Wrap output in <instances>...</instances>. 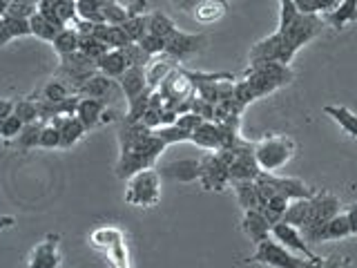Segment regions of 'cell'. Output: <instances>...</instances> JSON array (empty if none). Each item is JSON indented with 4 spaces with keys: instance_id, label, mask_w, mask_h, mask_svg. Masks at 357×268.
<instances>
[{
    "instance_id": "cell-1",
    "label": "cell",
    "mask_w": 357,
    "mask_h": 268,
    "mask_svg": "<svg viewBox=\"0 0 357 268\" xmlns=\"http://www.w3.org/2000/svg\"><path fill=\"white\" fill-rule=\"evenodd\" d=\"M324 27L321 16H308L295 9L293 3H279V25L271 36L261 38L250 47L252 61H275L290 65L297 52L308 45Z\"/></svg>"
},
{
    "instance_id": "cell-2",
    "label": "cell",
    "mask_w": 357,
    "mask_h": 268,
    "mask_svg": "<svg viewBox=\"0 0 357 268\" xmlns=\"http://www.w3.org/2000/svg\"><path fill=\"white\" fill-rule=\"evenodd\" d=\"M119 161H116V177L119 179H130L141 170L154 168L156 159L167 145L156 137L154 130L145 128L141 121L128 123L121 121L119 128Z\"/></svg>"
},
{
    "instance_id": "cell-3",
    "label": "cell",
    "mask_w": 357,
    "mask_h": 268,
    "mask_svg": "<svg viewBox=\"0 0 357 268\" xmlns=\"http://www.w3.org/2000/svg\"><path fill=\"white\" fill-rule=\"evenodd\" d=\"M290 81H293L290 65H282L275 61H252L241 81L234 83L232 96L237 98L243 107H248L252 100L277 92L279 87L288 85Z\"/></svg>"
},
{
    "instance_id": "cell-4",
    "label": "cell",
    "mask_w": 357,
    "mask_h": 268,
    "mask_svg": "<svg viewBox=\"0 0 357 268\" xmlns=\"http://www.w3.org/2000/svg\"><path fill=\"white\" fill-rule=\"evenodd\" d=\"M297 145L284 134H268L255 143V159L261 172H279L295 156Z\"/></svg>"
},
{
    "instance_id": "cell-5",
    "label": "cell",
    "mask_w": 357,
    "mask_h": 268,
    "mask_svg": "<svg viewBox=\"0 0 357 268\" xmlns=\"http://www.w3.org/2000/svg\"><path fill=\"white\" fill-rule=\"evenodd\" d=\"M342 212V204H340V197H335L333 193H315L310 197V219L301 232H304V237L308 244H321V234H324V228H326V223Z\"/></svg>"
},
{
    "instance_id": "cell-6",
    "label": "cell",
    "mask_w": 357,
    "mask_h": 268,
    "mask_svg": "<svg viewBox=\"0 0 357 268\" xmlns=\"http://www.w3.org/2000/svg\"><path fill=\"white\" fill-rule=\"evenodd\" d=\"M161 199V172L156 168H148L128 179L126 204L137 208H152Z\"/></svg>"
},
{
    "instance_id": "cell-7",
    "label": "cell",
    "mask_w": 357,
    "mask_h": 268,
    "mask_svg": "<svg viewBox=\"0 0 357 268\" xmlns=\"http://www.w3.org/2000/svg\"><path fill=\"white\" fill-rule=\"evenodd\" d=\"M223 159L228 161L230 184L232 181H255L259 177V163L255 159V143H248L241 139L237 145H232L228 150H219Z\"/></svg>"
},
{
    "instance_id": "cell-8",
    "label": "cell",
    "mask_w": 357,
    "mask_h": 268,
    "mask_svg": "<svg viewBox=\"0 0 357 268\" xmlns=\"http://www.w3.org/2000/svg\"><path fill=\"white\" fill-rule=\"evenodd\" d=\"M89 241H92V246H96V248L105 251L112 268H132L128 244L119 228H112V226L96 228L89 234Z\"/></svg>"
},
{
    "instance_id": "cell-9",
    "label": "cell",
    "mask_w": 357,
    "mask_h": 268,
    "mask_svg": "<svg viewBox=\"0 0 357 268\" xmlns=\"http://www.w3.org/2000/svg\"><path fill=\"white\" fill-rule=\"evenodd\" d=\"M301 260H304V257L290 253L286 246H282L275 237H266L264 241L257 244L255 253L250 257V262L271 266V268H299Z\"/></svg>"
},
{
    "instance_id": "cell-10",
    "label": "cell",
    "mask_w": 357,
    "mask_h": 268,
    "mask_svg": "<svg viewBox=\"0 0 357 268\" xmlns=\"http://www.w3.org/2000/svg\"><path fill=\"white\" fill-rule=\"evenodd\" d=\"M199 181L206 190H226L230 186L228 161L221 152H208L199 159Z\"/></svg>"
},
{
    "instance_id": "cell-11",
    "label": "cell",
    "mask_w": 357,
    "mask_h": 268,
    "mask_svg": "<svg viewBox=\"0 0 357 268\" xmlns=\"http://www.w3.org/2000/svg\"><path fill=\"white\" fill-rule=\"evenodd\" d=\"M96 72H98L96 63L92 59H87V56L81 54V52H74V54L63 56V59H61L59 74L63 76V81L70 85L74 92L87 81L89 76H94Z\"/></svg>"
},
{
    "instance_id": "cell-12",
    "label": "cell",
    "mask_w": 357,
    "mask_h": 268,
    "mask_svg": "<svg viewBox=\"0 0 357 268\" xmlns=\"http://www.w3.org/2000/svg\"><path fill=\"white\" fill-rule=\"evenodd\" d=\"M271 237H275L279 244L286 246L290 253L304 257V260H319V255H315V253L310 251V246H308V241L304 237V232H301L299 228H295V226H290V223H286V221L273 223Z\"/></svg>"
},
{
    "instance_id": "cell-13",
    "label": "cell",
    "mask_w": 357,
    "mask_h": 268,
    "mask_svg": "<svg viewBox=\"0 0 357 268\" xmlns=\"http://www.w3.org/2000/svg\"><path fill=\"white\" fill-rule=\"evenodd\" d=\"M204 43H206L204 34H188V31L176 29L172 36L165 40L163 54L170 56L174 63H181V61H188L190 56H195L204 47Z\"/></svg>"
},
{
    "instance_id": "cell-14",
    "label": "cell",
    "mask_w": 357,
    "mask_h": 268,
    "mask_svg": "<svg viewBox=\"0 0 357 268\" xmlns=\"http://www.w3.org/2000/svg\"><path fill=\"white\" fill-rule=\"evenodd\" d=\"M61 234L52 232L47 234L36 248L31 251L25 268H59L61 266V253H59Z\"/></svg>"
},
{
    "instance_id": "cell-15",
    "label": "cell",
    "mask_w": 357,
    "mask_h": 268,
    "mask_svg": "<svg viewBox=\"0 0 357 268\" xmlns=\"http://www.w3.org/2000/svg\"><path fill=\"white\" fill-rule=\"evenodd\" d=\"M241 228L245 232V237H248L255 246L264 241L266 237H271V228L273 223L266 219V215L259 210H243V219H241Z\"/></svg>"
},
{
    "instance_id": "cell-16",
    "label": "cell",
    "mask_w": 357,
    "mask_h": 268,
    "mask_svg": "<svg viewBox=\"0 0 357 268\" xmlns=\"http://www.w3.org/2000/svg\"><path fill=\"white\" fill-rule=\"evenodd\" d=\"M119 85H116V81L114 78H109V76H105V74H100V72H96L94 76H89L87 81L76 89L74 94H78V96H87V98H100V100H105L107 103V96L114 92Z\"/></svg>"
},
{
    "instance_id": "cell-17",
    "label": "cell",
    "mask_w": 357,
    "mask_h": 268,
    "mask_svg": "<svg viewBox=\"0 0 357 268\" xmlns=\"http://www.w3.org/2000/svg\"><path fill=\"white\" fill-rule=\"evenodd\" d=\"M50 123L61 132V148L63 150H70L72 145H76L78 141H81L83 134L87 132L85 126L76 117H56Z\"/></svg>"
},
{
    "instance_id": "cell-18",
    "label": "cell",
    "mask_w": 357,
    "mask_h": 268,
    "mask_svg": "<svg viewBox=\"0 0 357 268\" xmlns=\"http://www.w3.org/2000/svg\"><path fill=\"white\" fill-rule=\"evenodd\" d=\"M121 92L126 94V100L132 103L134 98L141 96L148 87V81H145V67H128L126 74L119 78Z\"/></svg>"
},
{
    "instance_id": "cell-19",
    "label": "cell",
    "mask_w": 357,
    "mask_h": 268,
    "mask_svg": "<svg viewBox=\"0 0 357 268\" xmlns=\"http://www.w3.org/2000/svg\"><path fill=\"white\" fill-rule=\"evenodd\" d=\"M161 177L172 179V181H181V184H192L199 181V161L197 159H178L167 163L161 168Z\"/></svg>"
},
{
    "instance_id": "cell-20",
    "label": "cell",
    "mask_w": 357,
    "mask_h": 268,
    "mask_svg": "<svg viewBox=\"0 0 357 268\" xmlns=\"http://www.w3.org/2000/svg\"><path fill=\"white\" fill-rule=\"evenodd\" d=\"M105 107H107L105 100L81 96V100H78V107H76V119L83 123L85 130H92V128L100 126V117H103Z\"/></svg>"
},
{
    "instance_id": "cell-21",
    "label": "cell",
    "mask_w": 357,
    "mask_h": 268,
    "mask_svg": "<svg viewBox=\"0 0 357 268\" xmlns=\"http://www.w3.org/2000/svg\"><path fill=\"white\" fill-rule=\"evenodd\" d=\"M128 61H126V52L123 50H109L107 54H103L100 59L96 61V70L100 74H105L109 78H114V81H119V78L126 74L128 70Z\"/></svg>"
},
{
    "instance_id": "cell-22",
    "label": "cell",
    "mask_w": 357,
    "mask_h": 268,
    "mask_svg": "<svg viewBox=\"0 0 357 268\" xmlns=\"http://www.w3.org/2000/svg\"><path fill=\"white\" fill-rule=\"evenodd\" d=\"M92 36H96L98 40H103L109 50H126L128 45L132 43L121 25H107V22H96Z\"/></svg>"
},
{
    "instance_id": "cell-23",
    "label": "cell",
    "mask_w": 357,
    "mask_h": 268,
    "mask_svg": "<svg viewBox=\"0 0 357 268\" xmlns=\"http://www.w3.org/2000/svg\"><path fill=\"white\" fill-rule=\"evenodd\" d=\"M174 67H178L170 56H165V54H159V56H154V59L145 65V81H148V87L150 89H156L161 85L163 78L170 74Z\"/></svg>"
},
{
    "instance_id": "cell-24",
    "label": "cell",
    "mask_w": 357,
    "mask_h": 268,
    "mask_svg": "<svg viewBox=\"0 0 357 268\" xmlns=\"http://www.w3.org/2000/svg\"><path fill=\"white\" fill-rule=\"evenodd\" d=\"M321 20L335 29H342L346 25H351V22H357V0H342L331 14H324Z\"/></svg>"
},
{
    "instance_id": "cell-25",
    "label": "cell",
    "mask_w": 357,
    "mask_h": 268,
    "mask_svg": "<svg viewBox=\"0 0 357 268\" xmlns=\"http://www.w3.org/2000/svg\"><path fill=\"white\" fill-rule=\"evenodd\" d=\"M232 190L243 210H255V208L261 210V195L255 181H232Z\"/></svg>"
},
{
    "instance_id": "cell-26",
    "label": "cell",
    "mask_w": 357,
    "mask_h": 268,
    "mask_svg": "<svg viewBox=\"0 0 357 268\" xmlns=\"http://www.w3.org/2000/svg\"><path fill=\"white\" fill-rule=\"evenodd\" d=\"M324 112L337 123V126L349 134V137H353V139H357V114L355 112H351L346 105H335V103H331V105H326L324 107Z\"/></svg>"
},
{
    "instance_id": "cell-27",
    "label": "cell",
    "mask_w": 357,
    "mask_h": 268,
    "mask_svg": "<svg viewBox=\"0 0 357 268\" xmlns=\"http://www.w3.org/2000/svg\"><path fill=\"white\" fill-rule=\"evenodd\" d=\"M308 219H310V199H295L288 204L282 221L301 230L308 223Z\"/></svg>"
},
{
    "instance_id": "cell-28",
    "label": "cell",
    "mask_w": 357,
    "mask_h": 268,
    "mask_svg": "<svg viewBox=\"0 0 357 268\" xmlns=\"http://www.w3.org/2000/svg\"><path fill=\"white\" fill-rule=\"evenodd\" d=\"M346 237H351V223H349V217H346V212L342 210L326 223V228H324V234H321V241H340Z\"/></svg>"
},
{
    "instance_id": "cell-29",
    "label": "cell",
    "mask_w": 357,
    "mask_h": 268,
    "mask_svg": "<svg viewBox=\"0 0 357 268\" xmlns=\"http://www.w3.org/2000/svg\"><path fill=\"white\" fill-rule=\"evenodd\" d=\"M176 29L178 27L174 25V20L167 14H163V11H150L148 14V31L154 34V36L167 40Z\"/></svg>"
},
{
    "instance_id": "cell-30",
    "label": "cell",
    "mask_w": 357,
    "mask_h": 268,
    "mask_svg": "<svg viewBox=\"0 0 357 268\" xmlns=\"http://www.w3.org/2000/svg\"><path fill=\"white\" fill-rule=\"evenodd\" d=\"M29 29H31V36L47 40V43H54V38L59 36V31H61V27H56L54 22H50L40 11H36V14L29 18Z\"/></svg>"
},
{
    "instance_id": "cell-31",
    "label": "cell",
    "mask_w": 357,
    "mask_h": 268,
    "mask_svg": "<svg viewBox=\"0 0 357 268\" xmlns=\"http://www.w3.org/2000/svg\"><path fill=\"white\" fill-rule=\"evenodd\" d=\"M78 40H81V34H78L74 27H65L59 31V36L54 38L52 45H54L56 54L63 59V56H70V54L78 52Z\"/></svg>"
},
{
    "instance_id": "cell-32",
    "label": "cell",
    "mask_w": 357,
    "mask_h": 268,
    "mask_svg": "<svg viewBox=\"0 0 357 268\" xmlns=\"http://www.w3.org/2000/svg\"><path fill=\"white\" fill-rule=\"evenodd\" d=\"M340 3H342V0H293L295 9L301 11V14H308V16L331 14V11Z\"/></svg>"
},
{
    "instance_id": "cell-33",
    "label": "cell",
    "mask_w": 357,
    "mask_h": 268,
    "mask_svg": "<svg viewBox=\"0 0 357 268\" xmlns=\"http://www.w3.org/2000/svg\"><path fill=\"white\" fill-rule=\"evenodd\" d=\"M121 27L132 43H139L148 34V14H128Z\"/></svg>"
},
{
    "instance_id": "cell-34",
    "label": "cell",
    "mask_w": 357,
    "mask_h": 268,
    "mask_svg": "<svg viewBox=\"0 0 357 268\" xmlns=\"http://www.w3.org/2000/svg\"><path fill=\"white\" fill-rule=\"evenodd\" d=\"M74 94V89L67 85L63 78H52V81L43 87L40 98L43 100H50V103H61V100L70 98Z\"/></svg>"
},
{
    "instance_id": "cell-35",
    "label": "cell",
    "mask_w": 357,
    "mask_h": 268,
    "mask_svg": "<svg viewBox=\"0 0 357 268\" xmlns=\"http://www.w3.org/2000/svg\"><path fill=\"white\" fill-rule=\"evenodd\" d=\"M78 52L85 54L87 59H92L96 63L100 56L109 52V47L103 40H98L96 36H92V34H81V40H78Z\"/></svg>"
},
{
    "instance_id": "cell-36",
    "label": "cell",
    "mask_w": 357,
    "mask_h": 268,
    "mask_svg": "<svg viewBox=\"0 0 357 268\" xmlns=\"http://www.w3.org/2000/svg\"><path fill=\"white\" fill-rule=\"evenodd\" d=\"M223 5L215 3V0H199L195 5V18L199 22H204V25H210V22H215L223 16Z\"/></svg>"
},
{
    "instance_id": "cell-37",
    "label": "cell",
    "mask_w": 357,
    "mask_h": 268,
    "mask_svg": "<svg viewBox=\"0 0 357 268\" xmlns=\"http://www.w3.org/2000/svg\"><path fill=\"white\" fill-rule=\"evenodd\" d=\"M76 14L87 22H105L103 5L98 0H76Z\"/></svg>"
},
{
    "instance_id": "cell-38",
    "label": "cell",
    "mask_w": 357,
    "mask_h": 268,
    "mask_svg": "<svg viewBox=\"0 0 357 268\" xmlns=\"http://www.w3.org/2000/svg\"><path fill=\"white\" fill-rule=\"evenodd\" d=\"M154 134L159 137L165 145H172V143H185L192 137V132H188L183 128H178L176 123H170V126H161L159 130H154Z\"/></svg>"
},
{
    "instance_id": "cell-39",
    "label": "cell",
    "mask_w": 357,
    "mask_h": 268,
    "mask_svg": "<svg viewBox=\"0 0 357 268\" xmlns=\"http://www.w3.org/2000/svg\"><path fill=\"white\" fill-rule=\"evenodd\" d=\"M43 126H45V121H36V123H29V126L22 128V132L16 137V141H18V145L22 150L38 148V139H40Z\"/></svg>"
},
{
    "instance_id": "cell-40",
    "label": "cell",
    "mask_w": 357,
    "mask_h": 268,
    "mask_svg": "<svg viewBox=\"0 0 357 268\" xmlns=\"http://www.w3.org/2000/svg\"><path fill=\"white\" fill-rule=\"evenodd\" d=\"M14 114H16L22 123H25V126L40 121V117H38V103H36V100H31V98L16 100V103H14Z\"/></svg>"
},
{
    "instance_id": "cell-41",
    "label": "cell",
    "mask_w": 357,
    "mask_h": 268,
    "mask_svg": "<svg viewBox=\"0 0 357 268\" xmlns=\"http://www.w3.org/2000/svg\"><path fill=\"white\" fill-rule=\"evenodd\" d=\"M7 31L11 34V38H25L31 36L29 29V18H16V16H5L3 18Z\"/></svg>"
},
{
    "instance_id": "cell-42",
    "label": "cell",
    "mask_w": 357,
    "mask_h": 268,
    "mask_svg": "<svg viewBox=\"0 0 357 268\" xmlns=\"http://www.w3.org/2000/svg\"><path fill=\"white\" fill-rule=\"evenodd\" d=\"M103 14H105L107 25H123V20L128 18V7L121 5L119 0H112L109 5L103 7Z\"/></svg>"
},
{
    "instance_id": "cell-43",
    "label": "cell",
    "mask_w": 357,
    "mask_h": 268,
    "mask_svg": "<svg viewBox=\"0 0 357 268\" xmlns=\"http://www.w3.org/2000/svg\"><path fill=\"white\" fill-rule=\"evenodd\" d=\"M38 148H45V150L61 148V132L56 130L52 123H45V126H43L40 139H38Z\"/></svg>"
},
{
    "instance_id": "cell-44",
    "label": "cell",
    "mask_w": 357,
    "mask_h": 268,
    "mask_svg": "<svg viewBox=\"0 0 357 268\" xmlns=\"http://www.w3.org/2000/svg\"><path fill=\"white\" fill-rule=\"evenodd\" d=\"M139 47L150 56V59H154V56H159V54H163V50H165V40L163 38H159V36H154V34H145V36L139 40Z\"/></svg>"
},
{
    "instance_id": "cell-45",
    "label": "cell",
    "mask_w": 357,
    "mask_h": 268,
    "mask_svg": "<svg viewBox=\"0 0 357 268\" xmlns=\"http://www.w3.org/2000/svg\"><path fill=\"white\" fill-rule=\"evenodd\" d=\"M123 52H126V61H128L130 67H145L152 61L150 56L139 47V43H130Z\"/></svg>"
},
{
    "instance_id": "cell-46",
    "label": "cell",
    "mask_w": 357,
    "mask_h": 268,
    "mask_svg": "<svg viewBox=\"0 0 357 268\" xmlns=\"http://www.w3.org/2000/svg\"><path fill=\"white\" fill-rule=\"evenodd\" d=\"M22 128H25V123H22L16 114H9L5 121H3V128H0V137L3 139H16L18 134L22 132Z\"/></svg>"
},
{
    "instance_id": "cell-47",
    "label": "cell",
    "mask_w": 357,
    "mask_h": 268,
    "mask_svg": "<svg viewBox=\"0 0 357 268\" xmlns=\"http://www.w3.org/2000/svg\"><path fill=\"white\" fill-rule=\"evenodd\" d=\"M324 268H353L349 257H340V255H331L324 260Z\"/></svg>"
},
{
    "instance_id": "cell-48",
    "label": "cell",
    "mask_w": 357,
    "mask_h": 268,
    "mask_svg": "<svg viewBox=\"0 0 357 268\" xmlns=\"http://www.w3.org/2000/svg\"><path fill=\"white\" fill-rule=\"evenodd\" d=\"M344 212H346V217H349V223H351V237H357V201H353V204Z\"/></svg>"
},
{
    "instance_id": "cell-49",
    "label": "cell",
    "mask_w": 357,
    "mask_h": 268,
    "mask_svg": "<svg viewBox=\"0 0 357 268\" xmlns=\"http://www.w3.org/2000/svg\"><path fill=\"white\" fill-rule=\"evenodd\" d=\"M9 40H14V38H11V34L7 31L3 18H0V47H3V45H7Z\"/></svg>"
},
{
    "instance_id": "cell-50",
    "label": "cell",
    "mask_w": 357,
    "mask_h": 268,
    "mask_svg": "<svg viewBox=\"0 0 357 268\" xmlns=\"http://www.w3.org/2000/svg\"><path fill=\"white\" fill-rule=\"evenodd\" d=\"M299 268H324V260H301V266Z\"/></svg>"
},
{
    "instance_id": "cell-51",
    "label": "cell",
    "mask_w": 357,
    "mask_h": 268,
    "mask_svg": "<svg viewBox=\"0 0 357 268\" xmlns=\"http://www.w3.org/2000/svg\"><path fill=\"white\" fill-rule=\"evenodd\" d=\"M176 5H181V7H185V9H195V5L199 3V0H174Z\"/></svg>"
},
{
    "instance_id": "cell-52",
    "label": "cell",
    "mask_w": 357,
    "mask_h": 268,
    "mask_svg": "<svg viewBox=\"0 0 357 268\" xmlns=\"http://www.w3.org/2000/svg\"><path fill=\"white\" fill-rule=\"evenodd\" d=\"M11 221H14L11 217H3V219H0V228H7V226H11Z\"/></svg>"
},
{
    "instance_id": "cell-53",
    "label": "cell",
    "mask_w": 357,
    "mask_h": 268,
    "mask_svg": "<svg viewBox=\"0 0 357 268\" xmlns=\"http://www.w3.org/2000/svg\"><path fill=\"white\" fill-rule=\"evenodd\" d=\"M279 3H293V0H279Z\"/></svg>"
}]
</instances>
